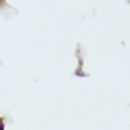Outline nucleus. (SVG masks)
I'll list each match as a JSON object with an SVG mask.
<instances>
[{"label":"nucleus","mask_w":130,"mask_h":130,"mask_svg":"<svg viewBox=\"0 0 130 130\" xmlns=\"http://www.w3.org/2000/svg\"><path fill=\"white\" fill-rule=\"evenodd\" d=\"M1 1H3V0H0V3H1Z\"/></svg>","instance_id":"f257e3e1"}]
</instances>
